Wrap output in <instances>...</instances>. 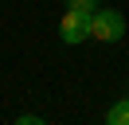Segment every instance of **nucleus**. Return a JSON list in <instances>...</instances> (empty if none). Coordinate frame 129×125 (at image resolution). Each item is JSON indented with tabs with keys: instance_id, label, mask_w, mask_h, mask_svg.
<instances>
[{
	"instance_id": "1",
	"label": "nucleus",
	"mask_w": 129,
	"mask_h": 125,
	"mask_svg": "<svg viewBox=\"0 0 129 125\" xmlns=\"http://www.w3.org/2000/svg\"><path fill=\"white\" fill-rule=\"evenodd\" d=\"M121 35H125V16H121L117 8H98V12L90 16V39H98V43H117Z\"/></svg>"
},
{
	"instance_id": "2",
	"label": "nucleus",
	"mask_w": 129,
	"mask_h": 125,
	"mask_svg": "<svg viewBox=\"0 0 129 125\" xmlns=\"http://www.w3.org/2000/svg\"><path fill=\"white\" fill-rule=\"evenodd\" d=\"M90 16L94 12H78V8H67L63 23H59V39H63L67 47H78L90 39Z\"/></svg>"
},
{
	"instance_id": "4",
	"label": "nucleus",
	"mask_w": 129,
	"mask_h": 125,
	"mask_svg": "<svg viewBox=\"0 0 129 125\" xmlns=\"http://www.w3.org/2000/svg\"><path fill=\"white\" fill-rule=\"evenodd\" d=\"M67 8H78V12H98L102 8V0H63Z\"/></svg>"
},
{
	"instance_id": "5",
	"label": "nucleus",
	"mask_w": 129,
	"mask_h": 125,
	"mask_svg": "<svg viewBox=\"0 0 129 125\" xmlns=\"http://www.w3.org/2000/svg\"><path fill=\"white\" fill-rule=\"evenodd\" d=\"M16 125H43V113H20Z\"/></svg>"
},
{
	"instance_id": "3",
	"label": "nucleus",
	"mask_w": 129,
	"mask_h": 125,
	"mask_svg": "<svg viewBox=\"0 0 129 125\" xmlns=\"http://www.w3.org/2000/svg\"><path fill=\"white\" fill-rule=\"evenodd\" d=\"M106 125H129V98H117L106 109Z\"/></svg>"
}]
</instances>
